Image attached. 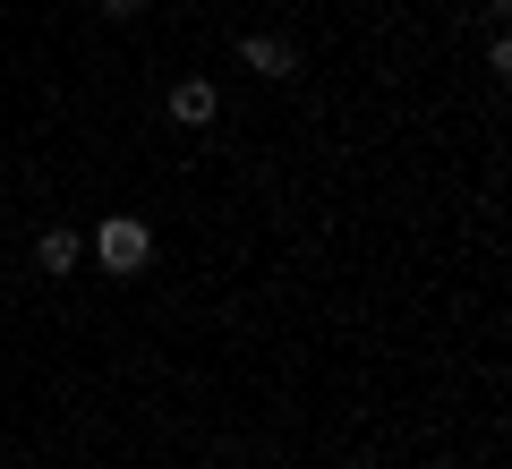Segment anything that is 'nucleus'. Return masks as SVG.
Returning a JSON list of instances; mask_svg holds the SVG:
<instances>
[{
    "label": "nucleus",
    "mask_w": 512,
    "mask_h": 469,
    "mask_svg": "<svg viewBox=\"0 0 512 469\" xmlns=\"http://www.w3.org/2000/svg\"><path fill=\"white\" fill-rule=\"evenodd\" d=\"M35 265H43V273H69V265H77V231H43Z\"/></svg>",
    "instance_id": "nucleus-4"
},
{
    "label": "nucleus",
    "mask_w": 512,
    "mask_h": 469,
    "mask_svg": "<svg viewBox=\"0 0 512 469\" xmlns=\"http://www.w3.org/2000/svg\"><path fill=\"white\" fill-rule=\"evenodd\" d=\"M94 256H103V273H146L154 265V231L146 222H103V231H94Z\"/></svg>",
    "instance_id": "nucleus-1"
},
{
    "label": "nucleus",
    "mask_w": 512,
    "mask_h": 469,
    "mask_svg": "<svg viewBox=\"0 0 512 469\" xmlns=\"http://www.w3.org/2000/svg\"><path fill=\"white\" fill-rule=\"evenodd\" d=\"M171 120H180V128H205V120H214V86H205V77L171 86Z\"/></svg>",
    "instance_id": "nucleus-2"
},
{
    "label": "nucleus",
    "mask_w": 512,
    "mask_h": 469,
    "mask_svg": "<svg viewBox=\"0 0 512 469\" xmlns=\"http://www.w3.org/2000/svg\"><path fill=\"white\" fill-rule=\"evenodd\" d=\"M248 69H256V77H291L299 52H291L282 35H248Z\"/></svg>",
    "instance_id": "nucleus-3"
},
{
    "label": "nucleus",
    "mask_w": 512,
    "mask_h": 469,
    "mask_svg": "<svg viewBox=\"0 0 512 469\" xmlns=\"http://www.w3.org/2000/svg\"><path fill=\"white\" fill-rule=\"evenodd\" d=\"M103 9H111V18H137V9H146V0H103Z\"/></svg>",
    "instance_id": "nucleus-5"
}]
</instances>
